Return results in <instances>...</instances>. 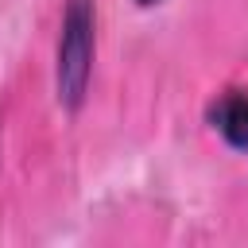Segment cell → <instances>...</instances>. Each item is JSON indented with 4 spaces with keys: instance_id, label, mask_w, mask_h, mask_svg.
Here are the masks:
<instances>
[{
    "instance_id": "obj_1",
    "label": "cell",
    "mask_w": 248,
    "mask_h": 248,
    "mask_svg": "<svg viewBox=\"0 0 248 248\" xmlns=\"http://www.w3.org/2000/svg\"><path fill=\"white\" fill-rule=\"evenodd\" d=\"M93 70V0H70L58 39V101L78 108Z\"/></svg>"
},
{
    "instance_id": "obj_2",
    "label": "cell",
    "mask_w": 248,
    "mask_h": 248,
    "mask_svg": "<svg viewBox=\"0 0 248 248\" xmlns=\"http://www.w3.org/2000/svg\"><path fill=\"white\" fill-rule=\"evenodd\" d=\"M209 120L221 132V140L236 151H248V93L229 89L209 105Z\"/></svg>"
},
{
    "instance_id": "obj_3",
    "label": "cell",
    "mask_w": 248,
    "mask_h": 248,
    "mask_svg": "<svg viewBox=\"0 0 248 248\" xmlns=\"http://www.w3.org/2000/svg\"><path fill=\"white\" fill-rule=\"evenodd\" d=\"M136 4H159V0H136Z\"/></svg>"
}]
</instances>
